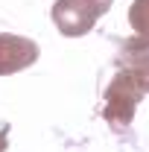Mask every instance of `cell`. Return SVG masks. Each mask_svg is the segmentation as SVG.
<instances>
[{
  "label": "cell",
  "instance_id": "obj_1",
  "mask_svg": "<svg viewBox=\"0 0 149 152\" xmlns=\"http://www.w3.org/2000/svg\"><path fill=\"white\" fill-rule=\"evenodd\" d=\"M140 99H143V91L131 82V76L126 73V70H117V73L111 76V82H108V88H105V102H102V117H105V123H108L111 129H117V132H123L131 123V117L137 111Z\"/></svg>",
  "mask_w": 149,
  "mask_h": 152
},
{
  "label": "cell",
  "instance_id": "obj_2",
  "mask_svg": "<svg viewBox=\"0 0 149 152\" xmlns=\"http://www.w3.org/2000/svg\"><path fill=\"white\" fill-rule=\"evenodd\" d=\"M111 9V0H56L53 3V23L61 35L79 38L91 32L93 23Z\"/></svg>",
  "mask_w": 149,
  "mask_h": 152
},
{
  "label": "cell",
  "instance_id": "obj_3",
  "mask_svg": "<svg viewBox=\"0 0 149 152\" xmlns=\"http://www.w3.org/2000/svg\"><path fill=\"white\" fill-rule=\"evenodd\" d=\"M117 70H126L131 82L149 94V41L146 38H126L117 53Z\"/></svg>",
  "mask_w": 149,
  "mask_h": 152
},
{
  "label": "cell",
  "instance_id": "obj_4",
  "mask_svg": "<svg viewBox=\"0 0 149 152\" xmlns=\"http://www.w3.org/2000/svg\"><path fill=\"white\" fill-rule=\"evenodd\" d=\"M38 53H41V50H38V44L32 38L0 32V76L26 70L29 64L38 61Z\"/></svg>",
  "mask_w": 149,
  "mask_h": 152
},
{
  "label": "cell",
  "instance_id": "obj_5",
  "mask_svg": "<svg viewBox=\"0 0 149 152\" xmlns=\"http://www.w3.org/2000/svg\"><path fill=\"white\" fill-rule=\"evenodd\" d=\"M129 23L137 38L149 41V0H134L129 6Z\"/></svg>",
  "mask_w": 149,
  "mask_h": 152
},
{
  "label": "cell",
  "instance_id": "obj_6",
  "mask_svg": "<svg viewBox=\"0 0 149 152\" xmlns=\"http://www.w3.org/2000/svg\"><path fill=\"white\" fill-rule=\"evenodd\" d=\"M6 146H9V123L0 126V152H6Z\"/></svg>",
  "mask_w": 149,
  "mask_h": 152
}]
</instances>
